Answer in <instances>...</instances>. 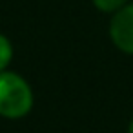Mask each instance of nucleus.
<instances>
[{
    "label": "nucleus",
    "mask_w": 133,
    "mask_h": 133,
    "mask_svg": "<svg viewBox=\"0 0 133 133\" xmlns=\"http://www.w3.org/2000/svg\"><path fill=\"white\" fill-rule=\"evenodd\" d=\"M33 108V91L26 78L15 71L0 73V117L22 118Z\"/></svg>",
    "instance_id": "nucleus-1"
},
{
    "label": "nucleus",
    "mask_w": 133,
    "mask_h": 133,
    "mask_svg": "<svg viewBox=\"0 0 133 133\" xmlns=\"http://www.w3.org/2000/svg\"><path fill=\"white\" fill-rule=\"evenodd\" d=\"M109 37L115 48L133 55V4L120 8L109 22Z\"/></svg>",
    "instance_id": "nucleus-2"
},
{
    "label": "nucleus",
    "mask_w": 133,
    "mask_h": 133,
    "mask_svg": "<svg viewBox=\"0 0 133 133\" xmlns=\"http://www.w3.org/2000/svg\"><path fill=\"white\" fill-rule=\"evenodd\" d=\"M128 133H133V120H131L129 126H128Z\"/></svg>",
    "instance_id": "nucleus-5"
},
{
    "label": "nucleus",
    "mask_w": 133,
    "mask_h": 133,
    "mask_svg": "<svg viewBox=\"0 0 133 133\" xmlns=\"http://www.w3.org/2000/svg\"><path fill=\"white\" fill-rule=\"evenodd\" d=\"M13 58V46L6 35H0V73L6 71Z\"/></svg>",
    "instance_id": "nucleus-3"
},
{
    "label": "nucleus",
    "mask_w": 133,
    "mask_h": 133,
    "mask_svg": "<svg viewBox=\"0 0 133 133\" xmlns=\"http://www.w3.org/2000/svg\"><path fill=\"white\" fill-rule=\"evenodd\" d=\"M91 2L102 13H117L120 8L126 6L128 0H91Z\"/></svg>",
    "instance_id": "nucleus-4"
}]
</instances>
